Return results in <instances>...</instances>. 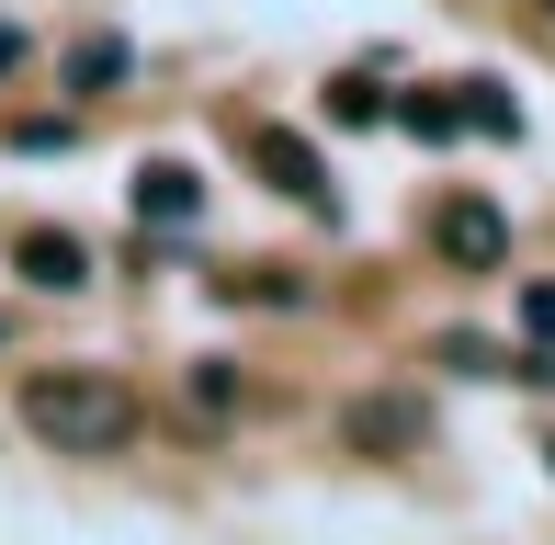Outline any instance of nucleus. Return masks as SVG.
<instances>
[{"mask_svg": "<svg viewBox=\"0 0 555 545\" xmlns=\"http://www.w3.org/2000/svg\"><path fill=\"white\" fill-rule=\"evenodd\" d=\"M453 103H465V126H476V137H521V103H511V80H453Z\"/></svg>", "mask_w": 555, "mask_h": 545, "instance_id": "9d476101", "label": "nucleus"}, {"mask_svg": "<svg viewBox=\"0 0 555 545\" xmlns=\"http://www.w3.org/2000/svg\"><path fill=\"white\" fill-rule=\"evenodd\" d=\"M12 272L35 295H80L91 284V239L80 228H12Z\"/></svg>", "mask_w": 555, "mask_h": 545, "instance_id": "39448f33", "label": "nucleus"}, {"mask_svg": "<svg viewBox=\"0 0 555 545\" xmlns=\"http://www.w3.org/2000/svg\"><path fill=\"white\" fill-rule=\"evenodd\" d=\"M330 126H397V91H386V58H351L340 80H330Z\"/></svg>", "mask_w": 555, "mask_h": 545, "instance_id": "6e6552de", "label": "nucleus"}, {"mask_svg": "<svg viewBox=\"0 0 555 545\" xmlns=\"http://www.w3.org/2000/svg\"><path fill=\"white\" fill-rule=\"evenodd\" d=\"M23 58H35V35H23V23H12V12H0V91H12V80H23Z\"/></svg>", "mask_w": 555, "mask_h": 545, "instance_id": "4468645a", "label": "nucleus"}, {"mask_svg": "<svg viewBox=\"0 0 555 545\" xmlns=\"http://www.w3.org/2000/svg\"><path fill=\"white\" fill-rule=\"evenodd\" d=\"M12 420L46 455H137V432H147L137 386H125L114 364H35V376L12 386Z\"/></svg>", "mask_w": 555, "mask_h": 545, "instance_id": "f257e3e1", "label": "nucleus"}, {"mask_svg": "<svg viewBox=\"0 0 555 545\" xmlns=\"http://www.w3.org/2000/svg\"><path fill=\"white\" fill-rule=\"evenodd\" d=\"M521 330H533V353H555V284H521Z\"/></svg>", "mask_w": 555, "mask_h": 545, "instance_id": "ddd939ff", "label": "nucleus"}, {"mask_svg": "<svg viewBox=\"0 0 555 545\" xmlns=\"http://www.w3.org/2000/svg\"><path fill=\"white\" fill-rule=\"evenodd\" d=\"M431 364H453V376H511V353H499V341H476V330H442Z\"/></svg>", "mask_w": 555, "mask_h": 545, "instance_id": "9b49d317", "label": "nucleus"}, {"mask_svg": "<svg viewBox=\"0 0 555 545\" xmlns=\"http://www.w3.org/2000/svg\"><path fill=\"white\" fill-rule=\"evenodd\" d=\"M125 205H137V228H147V239H170V228H205V170H193V160H137Z\"/></svg>", "mask_w": 555, "mask_h": 545, "instance_id": "f03ea898", "label": "nucleus"}, {"mask_svg": "<svg viewBox=\"0 0 555 545\" xmlns=\"http://www.w3.org/2000/svg\"><path fill=\"white\" fill-rule=\"evenodd\" d=\"M125 80H137V46H125V35H80L57 58V91H68V103H114Z\"/></svg>", "mask_w": 555, "mask_h": 545, "instance_id": "0eeeda50", "label": "nucleus"}, {"mask_svg": "<svg viewBox=\"0 0 555 545\" xmlns=\"http://www.w3.org/2000/svg\"><path fill=\"white\" fill-rule=\"evenodd\" d=\"M340 443H351V455H420V443H431V409L397 398V386H386V398H351L340 409Z\"/></svg>", "mask_w": 555, "mask_h": 545, "instance_id": "20e7f679", "label": "nucleus"}, {"mask_svg": "<svg viewBox=\"0 0 555 545\" xmlns=\"http://www.w3.org/2000/svg\"><path fill=\"white\" fill-rule=\"evenodd\" d=\"M544 12H555V0H544Z\"/></svg>", "mask_w": 555, "mask_h": 545, "instance_id": "dca6fc26", "label": "nucleus"}, {"mask_svg": "<svg viewBox=\"0 0 555 545\" xmlns=\"http://www.w3.org/2000/svg\"><path fill=\"white\" fill-rule=\"evenodd\" d=\"M544 466H555V443H544Z\"/></svg>", "mask_w": 555, "mask_h": 545, "instance_id": "2eb2a0df", "label": "nucleus"}, {"mask_svg": "<svg viewBox=\"0 0 555 545\" xmlns=\"http://www.w3.org/2000/svg\"><path fill=\"white\" fill-rule=\"evenodd\" d=\"M431 239H442V262H453V272H499V262H511V216H499L488 193H453Z\"/></svg>", "mask_w": 555, "mask_h": 545, "instance_id": "7ed1b4c3", "label": "nucleus"}, {"mask_svg": "<svg viewBox=\"0 0 555 545\" xmlns=\"http://www.w3.org/2000/svg\"><path fill=\"white\" fill-rule=\"evenodd\" d=\"M397 126H409L420 148H453V137H465V103H453V80H442V91H409V103H397Z\"/></svg>", "mask_w": 555, "mask_h": 545, "instance_id": "1a4fd4ad", "label": "nucleus"}, {"mask_svg": "<svg viewBox=\"0 0 555 545\" xmlns=\"http://www.w3.org/2000/svg\"><path fill=\"white\" fill-rule=\"evenodd\" d=\"M249 160H261V182H272V193H295L307 216H340V193H330V170H318V148H307V137L261 126V137H249Z\"/></svg>", "mask_w": 555, "mask_h": 545, "instance_id": "423d86ee", "label": "nucleus"}, {"mask_svg": "<svg viewBox=\"0 0 555 545\" xmlns=\"http://www.w3.org/2000/svg\"><path fill=\"white\" fill-rule=\"evenodd\" d=\"M182 398H205V409L227 420V409H238V364H193V376H182Z\"/></svg>", "mask_w": 555, "mask_h": 545, "instance_id": "f8f14e48", "label": "nucleus"}]
</instances>
